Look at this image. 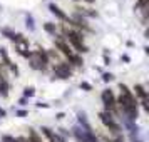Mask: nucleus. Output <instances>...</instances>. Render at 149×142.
Masks as SVG:
<instances>
[{
  "mask_svg": "<svg viewBox=\"0 0 149 142\" xmlns=\"http://www.w3.org/2000/svg\"><path fill=\"white\" fill-rule=\"evenodd\" d=\"M101 121L104 122V125H106V127H109L111 130L119 132V125L114 122V119H112V115H111V114H107V112H102V114H101Z\"/></svg>",
  "mask_w": 149,
  "mask_h": 142,
  "instance_id": "f03ea898",
  "label": "nucleus"
},
{
  "mask_svg": "<svg viewBox=\"0 0 149 142\" xmlns=\"http://www.w3.org/2000/svg\"><path fill=\"white\" fill-rule=\"evenodd\" d=\"M25 95H27V97L34 95V89H32V87H30V89H25Z\"/></svg>",
  "mask_w": 149,
  "mask_h": 142,
  "instance_id": "f8f14e48",
  "label": "nucleus"
},
{
  "mask_svg": "<svg viewBox=\"0 0 149 142\" xmlns=\"http://www.w3.org/2000/svg\"><path fill=\"white\" fill-rule=\"evenodd\" d=\"M0 115H2V117L5 115V110H3V109H0Z\"/></svg>",
  "mask_w": 149,
  "mask_h": 142,
  "instance_id": "2eb2a0df",
  "label": "nucleus"
},
{
  "mask_svg": "<svg viewBox=\"0 0 149 142\" xmlns=\"http://www.w3.org/2000/svg\"><path fill=\"white\" fill-rule=\"evenodd\" d=\"M55 45L61 48V50H62V52H64L65 55H69V57L72 55V54H70V50H69V47H67V45H65V44H64L62 40H55Z\"/></svg>",
  "mask_w": 149,
  "mask_h": 142,
  "instance_id": "0eeeda50",
  "label": "nucleus"
},
{
  "mask_svg": "<svg viewBox=\"0 0 149 142\" xmlns=\"http://www.w3.org/2000/svg\"><path fill=\"white\" fill-rule=\"evenodd\" d=\"M65 37L69 39V42L74 45L79 52H87V47H84V37H82L81 34H77V32H72V30H69V32H65Z\"/></svg>",
  "mask_w": 149,
  "mask_h": 142,
  "instance_id": "f257e3e1",
  "label": "nucleus"
},
{
  "mask_svg": "<svg viewBox=\"0 0 149 142\" xmlns=\"http://www.w3.org/2000/svg\"><path fill=\"white\" fill-rule=\"evenodd\" d=\"M81 87H82V89H86V90H91V85H89L87 82H82V84H81Z\"/></svg>",
  "mask_w": 149,
  "mask_h": 142,
  "instance_id": "ddd939ff",
  "label": "nucleus"
},
{
  "mask_svg": "<svg viewBox=\"0 0 149 142\" xmlns=\"http://www.w3.org/2000/svg\"><path fill=\"white\" fill-rule=\"evenodd\" d=\"M44 28L47 30L49 34H55V24H50V22H47V24H44Z\"/></svg>",
  "mask_w": 149,
  "mask_h": 142,
  "instance_id": "6e6552de",
  "label": "nucleus"
},
{
  "mask_svg": "<svg viewBox=\"0 0 149 142\" xmlns=\"http://www.w3.org/2000/svg\"><path fill=\"white\" fill-rule=\"evenodd\" d=\"M134 90H136V94L139 95L142 100H146V99H148V92L144 90V87H142L141 84H136V85H134Z\"/></svg>",
  "mask_w": 149,
  "mask_h": 142,
  "instance_id": "423d86ee",
  "label": "nucleus"
},
{
  "mask_svg": "<svg viewBox=\"0 0 149 142\" xmlns=\"http://www.w3.org/2000/svg\"><path fill=\"white\" fill-rule=\"evenodd\" d=\"M3 142H19V141L14 139V137H10V135H5V137H3Z\"/></svg>",
  "mask_w": 149,
  "mask_h": 142,
  "instance_id": "9b49d317",
  "label": "nucleus"
},
{
  "mask_svg": "<svg viewBox=\"0 0 149 142\" xmlns=\"http://www.w3.org/2000/svg\"><path fill=\"white\" fill-rule=\"evenodd\" d=\"M87 2H94V0H87Z\"/></svg>",
  "mask_w": 149,
  "mask_h": 142,
  "instance_id": "dca6fc26",
  "label": "nucleus"
},
{
  "mask_svg": "<svg viewBox=\"0 0 149 142\" xmlns=\"http://www.w3.org/2000/svg\"><path fill=\"white\" fill-rule=\"evenodd\" d=\"M7 90H8V85H7V82H5L3 79H2V80H0V92H2L3 95H7Z\"/></svg>",
  "mask_w": 149,
  "mask_h": 142,
  "instance_id": "1a4fd4ad",
  "label": "nucleus"
},
{
  "mask_svg": "<svg viewBox=\"0 0 149 142\" xmlns=\"http://www.w3.org/2000/svg\"><path fill=\"white\" fill-rule=\"evenodd\" d=\"M101 97H102L104 105H106L107 109H111L112 105H114V95H112V92H111V90H104Z\"/></svg>",
  "mask_w": 149,
  "mask_h": 142,
  "instance_id": "20e7f679",
  "label": "nucleus"
},
{
  "mask_svg": "<svg viewBox=\"0 0 149 142\" xmlns=\"http://www.w3.org/2000/svg\"><path fill=\"white\" fill-rule=\"evenodd\" d=\"M54 70L61 79H69V77H70V67H69L67 64H59Z\"/></svg>",
  "mask_w": 149,
  "mask_h": 142,
  "instance_id": "7ed1b4c3",
  "label": "nucleus"
},
{
  "mask_svg": "<svg viewBox=\"0 0 149 142\" xmlns=\"http://www.w3.org/2000/svg\"><path fill=\"white\" fill-rule=\"evenodd\" d=\"M69 59H70L72 62H75V65H82V60L79 59V57H75V55H70Z\"/></svg>",
  "mask_w": 149,
  "mask_h": 142,
  "instance_id": "9d476101",
  "label": "nucleus"
},
{
  "mask_svg": "<svg viewBox=\"0 0 149 142\" xmlns=\"http://www.w3.org/2000/svg\"><path fill=\"white\" fill-rule=\"evenodd\" d=\"M49 8H50V12H52L54 15H57V17H59L61 20H69V17H67L65 14H64V12H62L61 8L57 7V5H54V3H50V5H49Z\"/></svg>",
  "mask_w": 149,
  "mask_h": 142,
  "instance_id": "39448f33",
  "label": "nucleus"
},
{
  "mask_svg": "<svg viewBox=\"0 0 149 142\" xmlns=\"http://www.w3.org/2000/svg\"><path fill=\"white\" fill-rule=\"evenodd\" d=\"M111 79H112V75H111V74H106V75H104V80H111Z\"/></svg>",
  "mask_w": 149,
  "mask_h": 142,
  "instance_id": "4468645a",
  "label": "nucleus"
}]
</instances>
